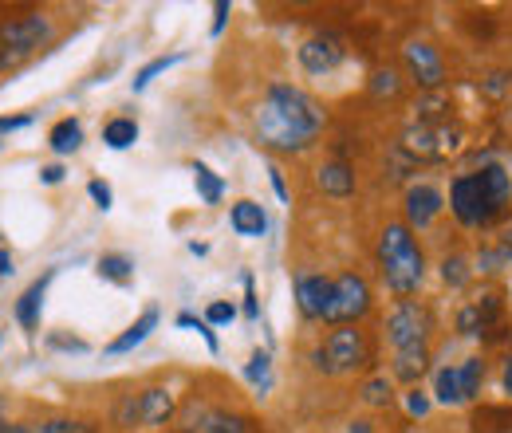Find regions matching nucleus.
I'll return each instance as SVG.
<instances>
[{"label":"nucleus","mask_w":512,"mask_h":433,"mask_svg":"<svg viewBox=\"0 0 512 433\" xmlns=\"http://www.w3.org/2000/svg\"><path fill=\"white\" fill-rule=\"evenodd\" d=\"M256 142L280 154H304L327 126V111L316 95L292 87V83H272L260 99L253 115Z\"/></svg>","instance_id":"obj_1"},{"label":"nucleus","mask_w":512,"mask_h":433,"mask_svg":"<svg viewBox=\"0 0 512 433\" xmlns=\"http://www.w3.org/2000/svg\"><path fill=\"white\" fill-rule=\"evenodd\" d=\"M379 268L394 296H414L426 276V256L406 221H390L379 237Z\"/></svg>","instance_id":"obj_2"},{"label":"nucleus","mask_w":512,"mask_h":433,"mask_svg":"<svg viewBox=\"0 0 512 433\" xmlns=\"http://www.w3.org/2000/svg\"><path fill=\"white\" fill-rule=\"evenodd\" d=\"M430 331H434V319L430 308H422L418 300H398L390 315H386V347H390V359L394 355H414V351H430Z\"/></svg>","instance_id":"obj_3"},{"label":"nucleus","mask_w":512,"mask_h":433,"mask_svg":"<svg viewBox=\"0 0 512 433\" xmlns=\"http://www.w3.org/2000/svg\"><path fill=\"white\" fill-rule=\"evenodd\" d=\"M312 359L323 374H355L367 367L371 347L359 327H331V335L323 339V347Z\"/></svg>","instance_id":"obj_4"},{"label":"nucleus","mask_w":512,"mask_h":433,"mask_svg":"<svg viewBox=\"0 0 512 433\" xmlns=\"http://www.w3.org/2000/svg\"><path fill=\"white\" fill-rule=\"evenodd\" d=\"M52 36V20L40 16V12H28V16H12L0 24V63H20L28 60L40 44H48Z\"/></svg>","instance_id":"obj_5"},{"label":"nucleus","mask_w":512,"mask_h":433,"mask_svg":"<svg viewBox=\"0 0 512 433\" xmlns=\"http://www.w3.org/2000/svg\"><path fill=\"white\" fill-rule=\"evenodd\" d=\"M371 311V284L359 272H339L331 280V308L327 323L331 327H355V319H363Z\"/></svg>","instance_id":"obj_6"},{"label":"nucleus","mask_w":512,"mask_h":433,"mask_svg":"<svg viewBox=\"0 0 512 433\" xmlns=\"http://www.w3.org/2000/svg\"><path fill=\"white\" fill-rule=\"evenodd\" d=\"M449 209H453V217H457L465 229H481V225H493V221H497V209L489 205L477 170L453 178V186H449Z\"/></svg>","instance_id":"obj_7"},{"label":"nucleus","mask_w":512,"mask_h":433,"mask_svg":"<svg viewBox=\"0 0 512 433\" xmlns=\"http://www.w3.org/2000/svg\"><path fill=\"white\" fill-rule=\"evenodd\" d=\"M457 142H461V134L449 130L446 123H438V126L418 123V126H406V134H402V146H406L414 158H446V154L457 150Z\"/></svg>","instance_id":"obj_8"},{"label":"nucleus","mask_w":512,"mask_h":433,"mask_svg":"<svg viewBox=\"0 0 512 433\" xmlns=\"http://www.w3.org/2000/svg\"><path fill=\"white\" fill-rule=\"evenodd\" d=\"M296 60H300V67H304L308 75H331L339 63L347 60V44H343L339 36H331V32H316V36H308V40L300 44Z\"/></svg>","instance_id":"obj_9"},{"label":"nucleus","mask_w":512,"mask_h":433,"mask_svg":"<svg viewBox=\"0 0 512 433\" xmlns=\"http://www.w3.org/2000/svg\"><path fill=\"white\" fill-rule=\"evenodd\" d=\"M402 63H406L410 79H414L418 87H426V91H438V87L446 83V63L438 56V48L426 44V40H410V44L402 48Z\"/></svg>","instance_id":"obj_10"},{"label":"nucleus","mask_w":512,"mask_h":433,"mask_svg":"<svg viewBox=\"0 0 512 433\" xmlns=\"http://www.w3.org/2000/svg\"><path fill=\"white\" fill-rule=\"evenodd\" d=\"M296 308L308 323H327V308H331V280L316 276V272H300L296 276Z\"/></svg>","instance_id":"obj_11"},{"label":"nucleus","mask_w":512,"mask_h":433,"mask_svg":"<svg viewBox=\"0 0 512 433\" xmlns=\"http://www.w3.org/2000/svg\"><path fill=\"white\" fill-rule=\"evenodd\" d=\"M442 205H446V197H442L434 186H426V182L410 186L406 189V197H402L406 225H410V229H426V225H434V217L442 213Z\"/></svg>","instance_id":"obj_12"},{"label":"nucleus","mask_w":512,"mask_h":433,"mask_svg":"<svg viewBox=\"0 0 512 433\" xmlns=\"http://www.w3.org/2000/svg\"><path fill=\"white\" fill-rule=\"evenodd\" d=\"M174 418V394L166 386H146L138 390V426H170Z\"/></svg>","instance_id":"obj_13"},{"label":"nucleus","mask_w":512,"mask_h":433,"mask_svg":"<svg viewBox=\"0 0 512 433\" xmlns=\"http://www.w3.org/2000/svg\"><path fill=\"white\" fill-rule=\"evenodd\" d=\"M56 280V268H48L40 280H32L28 288H24V296L16 300V323L32 335L36 327H40V311H44V296H48V284Z\"/></svg>","instance_id":"obj_14"},{"label":"nucleus","mask_w":512,"mask_h":433,"mask_svg":"<svg viewBox=\"0 0 512 433\" xmlns=\"http://www.w3.org/2000/svg\"><path fill=\"white\" fill-rule=\"evenodd\" d=\"M477 178H481V189H485V197H489V205L497 209V217L509 209L512 201V178L505 166H497V162H489V166H481L477 170Z\"/></svg>","instance_id":"obj_15"},{"label":"nucleus","mask_w":512,"mask_h":433,"mask_svg":"<svg viewBox=\"0 0 512 433\" xmlns=\"http://www.w3.org/2000/svg\"><path fill=\"white\" fill-rule=\"evenodd\" d=\"M182 433H249L245 418H233V414H221V410H193L190 426H182Z\"/></svg>","instance_id":"obj_16"},{"label":"nucleus","mask_w":512,"mask_h":433,"mask_svg":"<svg viewBox=\"0 0 512 433\" xmlns=\"http://www.w3.org/2000/svg\"><path fill=\"white\" fill-rule=\"evenodd\" d=\"M229 225H233L237 237H249V241H253V237H264V229H268V213H264L256 201L245 197V201H237V205L229 209Z\"/></svg>","instance_id":"obj_17"},{"label":"nucleus","mask_w":512,"mask_h":433,"mask_svg":"<svg viewBox=\"0 0 512 433\" xmlns=\"http://www.w3.org/2000/svg\"><path fill=\"white\" fill-rule=\"evenodd\" d=\"M158 327V308H146L134 323H130L127 331L119 335V339H111L107 343V355H127V351H134V347H142L146 343V335Z\"/></svg>","instance_id":"obj_18"},{"label":"nucleus","mask_w":512,"mask_h":433,"mask_svg":"<svg viewBox=\"0 0 512 433\" xmlns=\"http://www.w3.org/2000/svg\"><path fill=\"white\" fill-rule=\"evenodd\" d=\"M316 182H320V189L327 197H351V193H355V170L335 158V162H323Z\"/></svg>","instance_id":"obj_19"},{"label":"nucleus","mask_w":512,"mask_h":433,"mask_svg":"<svg viewBox=\"0 0 512 433\" xmlns=\"http://www.w3.org/2000/svg\"><path fill=\"white\" fill-rule=\"evenodd\" d=\"M493 315H497V296H485L477 304H465V308L457 311V331L461 335H481Z\"/></svg>","instance_id":"obj_20"},{"label":"nucleus","mask_w":512,"mask_h":433,"mask_svg":"<svg viewBox=\"0 0 512 433\" xmlns=\"http://www.w3.org/2000/svg\"><path fill=\"white\" fill-rule=\"evenodd\" d=\"M79 142H83V126H79V119H60V123L48 130V146H52L56 154H75Z\"/></svg>","instance_id":"obj_21"},{"label":"nucleus","mask_w":512,"mask_h":433,"mask_svg":"<svg viewBox=\"0 0 512 433\" xmlns=\"http://www.w3.org/2000/svg\"><path fill=\"white\" fill-rule=\"evenodd\" d=\"M434 398H438L442 406H461V402H465L457 367H438V374H434Z\"/></svg>","instance_id":"obj_22"},{"label":"nucleus","mask_w":512,"mask_h":433,"mask_svg":"<svg viewBox=\"0 0 512 433\" xmlns=\"http://www.w3.org/2000/svg\"><path fill=\"white\" fill-rule=\"evenodd\" d=\"M103 142L111 146V150H127L138 142V123L127 119V115H119V119H111V123L103 126Z\"/></svg>","instance_id":"obj_23"},{"label":"nucleus","mask_w":512,"mask_h":433,"mask_svg":"<svg viewBox=\"0 0 512 433\" xmlns=\"http://www.w3.org/2000/svg\"><path fill=\"white\" fill-rule=\"evenodd\" d=\"M99 276L111 280V284H130L134 280V260L123 252H107V256H99Z\"/></svg>","instance_id":"obj_24"},{"label":"nucleus","mask_w":512,"mask_h":433,"mask_svg":"<svg viewBox=\"0 0 512 433\" xmlns=\"http://www.w3.org/2000/svg\"><path fill=\"white\" fill-rule=\"evenodd\" d=\"M457 378H461V394H465V402H473V398L481 394V386H485V359H481V355L465 359V363L457 367Z\"/></svg>","instance_id":"obj_25"},{"label":"nucleus","mask_w":512,"mask_h":433,"mask_svg":"<svg viewBox=\"0 0 512 433\" xmlns=\"http://www.w3.org/2000/svg\"><path fill=\"white\" fill-rule=\"evenodd\" d=\"M190 170H193V182H197L201 201H205V205H217V201H221V193H225V182H221L205 162H193Z\"/></svg>","instance_id":"obj_26"},{"label":"nucleus","mask_w":512,"mask_h":433,"mask_svg":"<svg viewBox=\"0 0 512 433\" xmlns=\"http://www.w3.org/2000/svg\"><path fill=\"white\" fill-rule=\"evenodd\" d=\"M28 433H95V426L75 418H44V422H28Z\"/></svg>","instance_id":"obj_27"},{"label":"nucleus","mask_w":512,"mask_h":433,"mask_svg":"<svg viewBox=\"0 0 512 433\" xmlns=\"http://www.w3.org/2000/svg\"><path fill=\"white\" fill-rule=\"evenodd\" d=\"M390 398H394V378H386V374H375L363 386V402L367 406H390Z\"/></svg>","instance_id":"obj_28"},{"label":"nucleus","mask_w":512,"mask_h":433,"mask_svg":"<svg viewBox=\"0 0 512 433\" xmlns=\"http://www.w3.org/2000/svg\"><path fill=\"white\" fill-rule=\"evenodd\" d=\"M178 60H182V56H158V60H150L138 75H134V91H146V87L154 83V75H162L166 67H174Z\"/></svg>","instance_id":"obj_29"},{"label":"nucleus","mask_w":512,"mask_h":433,"mask_svg":"<svg viewBox=\"0 0 512 433\" xmlns=\"http://www.w3.org/2000/svg\"><path fill=\"white\" fill-rule=\"evenodd\" d=\"M268 371H272L268 351H253V359H249V367H245V378H249L253 386H268Z\"/></svg>","instance_id":"obj_30"},{"label":"nucleus","mask_w":512,"mask_h":433,"mask_svg":"<svg viewBox=\"0 0 512 433\" xmlns=\"http://www.w3.org/2000/svg\"><path fill=\"white\" fill-rule=\"evenodd\" d=\"M115 426H119V430H134V426H138V394H127V398L115 406Z\"/></svg>","instance_id":"obj_31"},{"label":"nucleus","mask_w":512,"mask_h":433,"mask_svg":"<svg viewBox=\"0 0 512 433\" xmlns=\"http://www.w3.org/2000/svg\"><path fill=\"white\" fill-rule=\"evenodd\" d=\"M473 426H477V430H497V433H505V430H512V418L505 414V410H481V414L473 418Z\"/></svg>","instance_id":"obj_32"},{"label":"nucleus","mask_w":512,"mask_h":433,"mask_svg":"<svg viewBox=\"0 0 512 433\" xmlns=\"http://www.w3.org/2000/svg\"><path fill=\"white\" fill-rule=\"evenodd\" d=\"M442 280H446V284H453V288H461V284L469 280V272H465V260H461V256H449V260H442Z\"/></svg>","instance_id":"obj_33"},{"label":"nucleus","mask_w":512,"mask_h":433,"mask_svg":"<svg viewBox=\"0 0 512 433\" xmlns=\"http://www.w3.org/2000/svg\"><path fill=\"white\" fill-rule=\"evenodd\" d=\"M371 91H375V99H394L398 95V75L394 71H379L371 79Z\"/></svg>","instance_id":"obj_34"},{"label":"nucleus","mask_w":512,"mask_h":433,"mask_svg":"<svg viewBox=\"0 0 512 433\" xmlns=\"http://www.w3.org/2000/svg\"><path fill=\"white\" fill-rule=\"evenodd\" d=\"M178 327H197L201 339L209 343V351H217V335H213V327H209L205 319H197V315H190V311H182V315H178Z\"/></svg>","instance_id":"obj_35"},{"label":"nucleus","mask_w":512,"mask_h":433,"mask_svg":"<svg viewBox=\"0 0 512 433\" xmlns=\"http://www.w3.org/2000/svg\"><path fill=\"white\" fill-rule=\"evenodd\" d=\"M233 315H237L233 304L217 300V304H209V308H205V323H209V327H213V323H233Z\"/></svg>","instance_id":"obj_36"},{"label":"nucleus","mask_w":512,"mask_h":433,"mask_svg":"<svg viewBox=\"0 0 512 433\" xmlns=\"http://www.w3.org/2000/svg\"><path fill=\"white\" fill-rule=\"evenodd\" d=\"M406 410H410V414H418V418H426V414H430V398H426V394L414 386V390L406 394Z\"/></svg>","instance_id":"obj_37"},{"label":"nucleus","mask_w":512,"mask_h":433,"mask_svg":"<svg viewBox=\"0 0 512 433\" xmlns=\"http://www.w3.org/2000/svg\"><path fill=\"white\" fill-rule=\"evenodd\" d=\"M87 193L95 197V205H99V209H111V186H107V182L91 178V182H87Z\"/></svg>","instance_id":"obj_38"},{"label":"nucleus","mask_w":512,"mask_h":433,"mask_svg":"<svg viewBox=\"0 0 512 433\" xmlns=\"http://www.w3.org/2000/svg\"><path fill=\"white\" fill-rule=\"evenodd\" d=\"M213 16H217V20H213V36H221V32H225V20H229V4L217 0V4H213Z\"/></svg>","instance_id":"obj_39"},{"label":"nucleus","mask_w":512,"mask_h":433,"mask_svg":"<svg viewBox=\"0 0 512 433\" xmlns=\"http://www.w3.org/2000/svg\"><path fill=\"white\" fill-rule=\"evenodd\" d=\"M32 126V115H12V119H0V134H12V130H24Z\"/></svg>","instance_id":"obj_40"},{"label":"nucleus","mask_w":512,"mask_h":433,"mask_svg":"<svg viewBox=\"0 0 512 433\" xmlns=\"http://www.w3.org/2000/svg\"><path fill=\"white\" fill-rule=\"evenodd\" d=\"M40 182H44V186H60V182H64V166H44V170H40Z\"/></svg>","instance_id":"obj_41"},{"label":"nucleus","mask_w":512,"mask_h":433,"mask_svg":"<svg viewBox=\"0 0 512 433\" xmlns=\"http://www.w3.org/2000/svg\"><path fill=\"white\" fill-rule=\"evenodd\" d=\"M268 174H272V189H276V197H280V201H288V186H284V174H280L276 166H272Z\"/></svg>","instance_id":"obj_42"},{"label":"nucleus","mask_w":512,"mask_h":433,"mask_svg":"<svg viewBox=\"0 0 512 433\" xmlns=\"http://www.w3.org/2000/svg\"><path fill=\"white\" fill-rule=\"evenodd\" d=\"M245 300H249V304H245V311H249V315H256V292H253V276H245Z\"/></svg>","instance_id":"obj_43"},{"label":"nucleus","mask_w":512,"mask_h":433,"mask_svg":"<svg viewBox=\"0 0 512 433\" xmlns=\"http://www.w3.org/2000/svg\"><path fill=\"white\" fill-rule=\"evenodd\" d=\"M56 347H71V351H87V343L83 339H52Z\"/></svg>","instance_id":"obj_44"},{"label":"nucleus","mask_w":512,"mask_h":433,"mask_svg":"<svg viewBox=\"0 0 512 433\" xmlns=\"http://www.w3.org/2000/svg\"><path fill=\"white\" fill-rule=\"evenodd\" d=\"M12 272H16V268H12V256L0 248V276H12Z\"/></svg>","instance_id":"obj_45"},{"label":"nucleus","mask_w":512,"mask_h":433,"mask_svg":"<svg viewBox=\"0 0 512 433\" xmlns=\"http://www.w3.org/2000/svg\"><path fill=\"white\" fill-rule=\"evenodd\" d=\"M501 386H505V394L512 398V359L505 363V378H501Z\"/></svg>","instance_id":"obj_46"},{"label":"nucleus","mask_w":512,"mask_h":433,"mask_svg":"<svg viewBox=\"0 0 512 433\" xmlns=\"http://www.w3.org/2000/svg\"><path fill=\"white\" fill-rule=\"evenodd\" d=\"M12 430V422H8V410H4V398H0V433Z\"/></svg>","instance_id":"obj_47"},{"label":"nucleus","mask_w":512,"mask_h":433,"mask_svg":"<svg viewBox=\"0 0 512 433\" xmlns=\"http://www.w3.org/2000/svg\"><path fill=\"white\" fill-rule=\"evenodd\" d=\"M351 433H375L371 422H351Z\"/></svg>","instance_id":"obj_48"}]
</instances>
